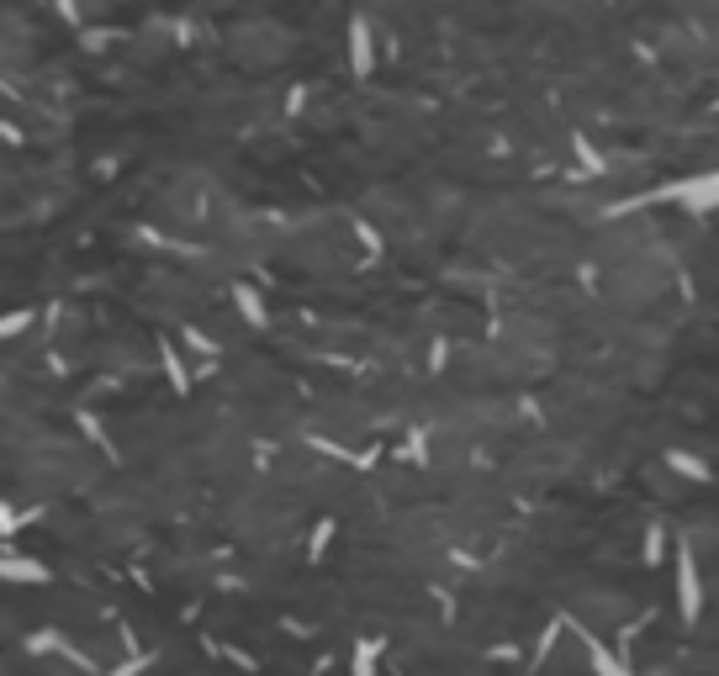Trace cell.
<instances>
[{
  "label": "cell",
  "instance_id": "obj_6",
  "mask_svg": "<svg viewBox=\"0 0 719 676\" xmlns=\"http://www.w3.org/2000/svg\"><path fill=\"white\" fill-rule=\"evenodd\" d=\"M233 302H238V312H244V323L265 328V302H260V296H254L249 286H238V291H233Z\"/></svg>",
  "mask_w": 719,
  "mask_h": 676
},
{
  "label": "cell",
  "instance_id": "obj_2",
  "mask_svg": "<svg viewBox=\"0 0 719 676\" xmlns=\"http://www.w3.org/2000/svg\"><path fill=\"white\" fill-rule=\"evenodd\" d=\"M677 608L688 624H698V613H704V587H698V566L688 544H677Z\"/></svg>",
  "mask_w": 719,
  "mask_h": 676
},
{
  "label": "cell",
  "instance_id": "obj_1",
  "mask_svg": "<svg viewBox=\"0 0 719 676\" xmlns=\"http://www.w3.org/2000/svg\"><path fill=\"white\" fill-rule=\"evenodd\" d=\"M640 201H677V206H688V212H719V169L693 175V180H672V185H661V191L640 196Z\"/></svg>",
  "mask_w": 719,
  "mask_h": 676
},
{
  "label": "cell",
  "instance_id": "obj_7",
  "mask_svg": "<svg viewBox=\"0 0 719 676\" xmlns=\"http://www.w3.org/2000/svg\"><path fill=\"white\" fill-rule=\"evenodd\" d=\"M667 465H672L677 476H688V481H704V476H709L704 465H698V460H688V455H667Z\"/></svg>",
  "mask_w": 719,
  "mask_h": 676
},
{
  "label": "cell",
  "instance_id": "obj_9",
  "mask_svg": "<svg viewBox=\"0 0 719 676\" xmlns=\"http://www.w3.org/2000/svg\"><path fill=\"white\" fill-rule=\"evenodd\" d=\"M32 328V312H11V317H0V338H11V333H22Z\"/></svg>",
  "mask_w": 719,
  "mask_h": 676
},
{
  "label": "cell",
  "instance_id": "obj_3",
  "mask_svg": "<svg viewBox=\"0 0 719 676\" xmlns=\"http://www.w3.org/2000/svg\"><path fill=\"white\" fill-rule=\"evenodd\" d=\"M349 69L355 80L376 74V37H371V16H349Z\"/></svg>",
  "mask_w": 719,
  "mask_h": 676
},
{
  "label": "cell",
  "instance_id": "obj_5",
  "mask_svg": "<svg viewBox=\"0 0 719 676\" xmlns=\"http://www.w3.org/2000/svg\"><path fill=\"white\" fill-rule=\"evenodd\" d=\"M582 645H587V661H593V671H598V676H630V666H624L608 645H598L587 629H582Z\"/></svg>",
  "mask_w": 719,
  "mask_h": 676
},
{
  "label": "cell",
  "instance_id": "obj_8",
  "mask_svg": "<svg viewBox=\"0 0 719 676\" xmlns=\"http://www.w3.org/2000/svg\"><path fill=\"white\" fill-rule=\"evenodd\" d=\"M371 671H376V645L365 640V645L355 650V676H371Z\"/></svg>",
  "mask_w": 719,
  "mask_h": 676
},
{
  "label": "cell",
  "instance_id": "obj_11",
  "mask_svg": "<svg viewBox=\"0 0 719 676\" xmlns=\"http://www.w3.org/2000/svg\"><path fill=\"white\" fill-rule=\"evenodd\" d=\"M164 370H170V375H175V386L186 391V365H180V354H175L170 344H164Z\"/></svg>",
  "mask_w": 719,
  "mask_h": 676
},
{
  "label": "cell",
  "instance_id": "obj_10",
  "mask_svg": "<svg viewBox=\"0 0 719 676\" xmlns=\"http://www.w3.org/2000/svg\"><path fill=\"white\" fill-rule=\"evenodd\" d=\"M53 11H59V16H64V22H69V27H80V22H85L80 0H53Z\"/></svg>",
  "mask_w": 719,
  "mask_h": 676
},
{
  "label": "cell",
  "instance_id": "obj_4",
  "mask_svg": "<svg viewBox=\"0 0 719 676\" xmlns=\"http://www.w3.org/2000/svg\"><path fill=\"white\" fill-rule=\"evenodd\" d=\"M0 576H6V581H48V566H43V560H27V555L6 550V555H0Z\"/></svg>",
  "mask_w": 719,
  "mask_h": 676
}]
</instances>
